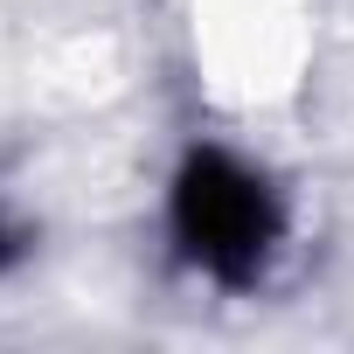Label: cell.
Instances as JSON below:
<instances>
[{
    "label": "cell",
    "mask_w": 354,
    "mask_h": 354,
    "mask_svg": "<svg viewBox=\"0 0 354 354\" xmlns=\"http://www.w3.org/2000/svg\"><path fill=\"white\" fill-rule=\"evenodd\" d=\"M15 257H21V236H15V230H8V223H0V271H8V264H15Z\"/></svg>",
    "instance_id": "obj_2"
},
{
    "label": "cell",
    "mask_w": 354,
    "mask_h": 354,
    "mask_svg": "<svg viewBox=\"0 0 354 354\" xmlns=\"http://www.w3.org/2000/svg\"><path fill=\"white\" fill-rule=\"evenodd\" d=\"M167 216H174L181 257L216 285H257L271 250H278V230H285L278 195L223 146H195L181 160Z\"/></svg>",
    "instance_id": "obj_1"
}]
</instances>
